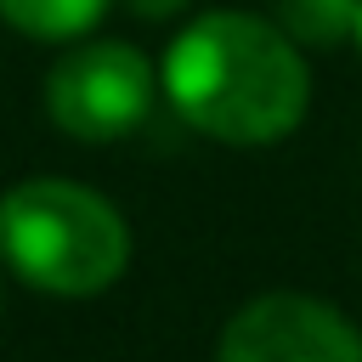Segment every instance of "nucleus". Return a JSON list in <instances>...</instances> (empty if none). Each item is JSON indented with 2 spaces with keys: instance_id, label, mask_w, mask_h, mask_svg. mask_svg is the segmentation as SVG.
<instances>
[{
  "instance_id": "nucleus-1",
  "label": "nucleus",
  "mask_w": 362,
  "mask_h": 362,
  "mask_svg": "<svg viewBox=\"0 0 362 362\" xmlns=\"http://www.w3.org/2000/svg\"><path fill=\"white\" fill-rule=\"evenodd\" d=\"M164 90L204 136L266 147L305 113V62L288 28H272L249 11H209L170 45Z\"/></svg>"
},
{
  "instance_id": "nucleus-2",
  "label": "nucleus",
  "mask_w": 362,
  "mask_h": 362,
  "mask_svg": "<svg viewBox=\"0 0 362 362\" xmlns=\"http://www.w3.org/2000/svg\"><path fill=\"white\" fill-rule=\"evenodd\" d=\"M0 255L45 294H96L130 260V232L90 187L40 175L0 198Z\"/></svg>"
},
{
  "instance_id": "nucleus-3",
  "label": "nucleus",
  "mask_w": 362,
  "mask_h": 362,
  "mask_svg": "<svg viewBox=\"0 0 362 362\" xmlns=\"http://www.w3.org/2000/svg\"><path fill=\"white\" fill-rule=\"evenodd\" d=\"M51 119L79 141H113L130 136L153 107V62L136 45L96 40L68 51L45 79Z\"/></svg>"
},
{
  "instance_id": "nucleus-4",
  "label": "nucleus",
  "mask_w": 362,
  "mask_h": 362,
  "mask_svg": "<svg viewBox=\"0 0 362 362\" xmlns=\"http://www.w3.org/2000/svg\"><path fill=\"white\" fill-rule=\"evenodd\" d=\"M221 362H362V334L322 300L260 294L226 322Z\"/></svg>"
},
{
  "instance_id": "nucleus-5",
  "label": "nucleus",
  "mask_w": 362,
  "mask_h": 362,
  "mask_svg": "<svg viewBox=\"0 0 362 362\" xmlns=\"http://www.w3.org/2000/svg\"><path fill=\"white\" fill-rule=\"evenodd\" d=\"M102 11H107V0H0V17L23 34H34V40L85 34Z\"/></svg>"
},
{
  "instance_id": "nucleus-6",
  "label": "nucleus",
  "mask_w": 362,
  "mask_h": 362,
  "mask_svg": "<svg viewBox=\"0 0 362 362\" xmlns=\"http://www.w3.org/2000/svg\"><path fill=\"white\" fill-rule=\"evenodd\" d=\"M356 6L362 0H277L283 28L300 45H334L339 34H351L356 28Z\"/></svg>"
},
{
  "instance_id": "nucleus-7",
  "label": "nucleus",
  "mask_w": 362,
  "mask_h": 362,
  "mask_svg": "<svg viewBox=\"0 0 362 362\" xmlns=\"http://www.w3.org/2000/svg\"><path fill=\"white\" fill-rule=\"evenodd\" d=\"M124 6H130L136 17H147V23H158V17H175L187 0H124Z\"/></svg>"
},
{
  "instance_id": "nucleus-8",
  "label": "nucleus",
  "mask_w": 362,
  "mask_h": 362,
  "mask_svg": "<svg viewBox=\"0 0 362 362\" xmlns=\"http://www.w3.org/2000/svg\"><path fill=\"white\" fill-rule=\"evenodd\" d=\"M351 34H356V45H362V6H356V28H351Z\"/></svg>"
}]
</instances>
